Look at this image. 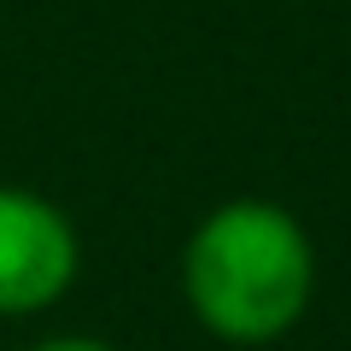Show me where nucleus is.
Returning a JSON list of instances; mask_svg holds the SVG:
<instances>
[{
  "mask_svg": "<svg viewBox=\"0 0 351 351\" xmlns=\"http://www.w3.org/2000/svg\"><path fill=\"white\" fill-rule=\"evenodd\" d=\"M316 252L293 211L269 199H228L188 234L182 293L228 346H269L304 316Z\"/></svg>",
  "mask_w": 351,
  "mask_h": 351,
  "instance_id": "obj_1",
  "label": "nucleus"
},
{
  "mask_svg": "<svg viewBox=\"0 0 351 351\" xmlns=\"http://www.w3.org/2000/svg\"><path fill=\"white\" fill-rule=\"evenodd\" d=\"M82 269L71 217L29 188H0V316H36Z\"/></svg>",
  "mask_w": 351,
  "mask_h": 351,
  "instance_id": "obj_2",
  "label": "nucleus"
},
{
  "mask_svg": "<svg viewBox=\"0 0 351 351\" xmlns=\"http://www.w3.org/2000/svg\"><path fill=\"white\" fill-rule=\"evenodd\" d=\"M29 351H117V346H106V339H88V334H59V339H41V346H29Z\"/></svg>",
  "mask_w": 351,
  "mask_h": 351,
  "instance_id": "obj_3",
  "label": "nucleus"
}]
</instances>
